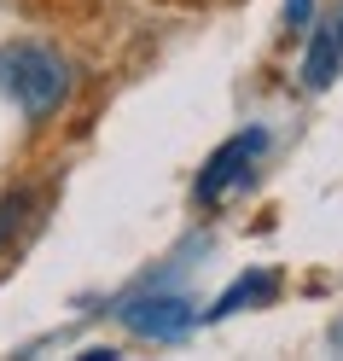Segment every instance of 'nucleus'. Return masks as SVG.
<instances>
[{"label": "nucleus", "mask_w": 343, "mask_h": 361, "mask_svg": "<svg viewBox=\"0 0 343 361\" xmlns=\"http://www.w3.org/2000/svg\"><path fill=\"white\" fill-rule=\"evenodd\" d=\"M123 321H128V332H140V338H180L192 314H187L180 298H134L123 309Z\"/></svg>", "instance_id": "7ed1b4c3"}, {"label": "nucleus", "mask_w": 343, "mask_h": 361, "mask_svg": "<svg viewBox=\"0 0 343 361\" xmlns=\"http://www.w3.org/2000/svg\"><path fill=\"white\" fill-rule=\"evenodd\" d=\"M0 87L24 105V117H53L70 94V64L53 47H35V41H18V47H0Z\"/></svg>", "instance_id": "f257e3e1"}, {"label": "nucleus", "mask_w": 343, "mask_h": 361, "mask_svg": "<svg viewBox=\"0 0 343 361\" xmlns=\"http://www.w3.org/2000/svg\"><path fill=\"white\" fill-rule=\"evenodd\" d=\"M337 64H343V12L332 18V24H320L314 47H308V64H303V82L308 87H326L337 76Z\"/></svg>", "instance_id": "20e7f679"}, {"label": "nucleus", "mask_w": 343, "mask_h": 361, "mask_svg": "<svg viewBox=\"0 0 343 361\" xmlns=\"http://www.w3.org/2000/svg\"><path fill=\"white\" fill-rule=\"evenodd\" d=\"M250 298H273V274H244L233 291H221V298H216V309H210V321H221V314L244 309Z\"/></svg>", "instance_id": "39448f33"}, {"label": "nucleus", "mask_w": 343, "mask_h": 361, "mask_svg": "<svg viewBox=\"0 0 343 361\" xmlns=\"http://www.w3.org/2000/svg\"><path fill=\"white\" fill-rule=\"evenodd\" d=\"M262 152H268V128H244V134H233L210 164H204V175H198V204H221V198H233L250 175H256V164H262Z\"/></svg>", "instance_id": "f03ea898"}, {"label": "nucleus", "mask_w": 343, "mask_h": 361, "mask_svg": "<svg viewBox=\"0 0 343 361\" xmlns=\"http://www.w3.org/2000/svg\"><path fill=\"white\" fill-rule=\"evenodd\" d=\"M308 6H314V0H285V24L303 30V24H308Z\"/></svg>", "instance_id": "423d86ee"}]
</instances>
